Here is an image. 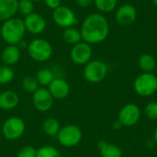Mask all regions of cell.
<instances>
[{
	"mask_svg": "<svg viewBox=\"0 0 157 157\" xmlns=\"http://www.w3.org/2000/svg\"><path fill=\"white\" fill-rule=\"evenodd\" d=\"M80 32L83 41L90 45L98 44L108 38L109 24L102 14L93 13L83 21Z\"/></svg>",
	"mask_w": 157,
	"mask_h": 157,
	"instance_id": "1",
	"label": "cell"
},
{
	"mask_svg": "<svg viewBox=\"0 0 157 157\" xmlns=\"http://www.w3.org/2000/svg\"><path fill=\"white\" fill-rule=\"evenodd\" d=\"M24 22L19 17H11L3 22L0 29L3 40L8 45H17L25 35Z\"/></svg>",
	"mask_w": 157,
	"mask_h": 157,
	"instance_id": "2",
	"label": "cell"
},
{
	"mask_svg": "<svg viewBox=\"0 0 157 157\" xmlns=\"http://www.w3.org/2000/svg\"><path fill=\"white\" fill-rule=\"evenodd\" d=\"M28 53L29 57L39 63H43L48 60L52 55V44L40 38L32 40L28 44Z\"/></svg>",
	"mask_w": 157,
	"mask_h": 157,
	"instance_id": "3",
	"label": "cell"
},
{
	"mask_svg": "<svg viewBox=\"0 0 157 157\" xmlns=\"http://www.w3.org/2000/svg\"><path fill=\"white\" fill-rule=\"evenodd\" d=\"M56 138L59 144L66 148H71L78 145L83 138L81 129L75 124H68L61 127Z\"/></svg>",
	"mask_w": 157,
	"mask_h": 157,
	"instance_id": "4",
	"label": "cell"
},
{
	"mask_svg": "<svg viewBox=\"0 0 157 157\" xmlns=\"http://www.w3.org/2000/svg\"><path fill=\"white\" fill-rule=\"evenodd\" d=\"M133 88L141 97H151L157 91V76L154 73H143L136 77Z\"/></svg>",
	"mask_w": 157,
	"mask_h": 157,
	"instance_id": "5",
	"label": "cell"
},
{
	"mask_svg": "<svg viewBox=\"0 0 157 157\" xmlns=\"http://www.w3.org/2000/svg\"><path fill=\"white\" fill-rule=\"evenodd\" d=\"M108 74L107 64L100 60L88 62L84 68V77L91 84H97L105 79Z\"/></svg>",
	"mask_w": 157,
	"mask_h": 157,
	"instance_id": "6",
	"label": "cell"
},
{
	"mask_svg": "<svg viewBox=\"0 0 157 157\" xmlns=\"http://www.w3.org/2000/svg\"><path fill=\"white\" fill-rule=\"evenodd\" d=\"M26 130L25 122L19 117H10L6 119L2 126V133L6 140L14 141L23 136Z\"/></svg>",
	"mask_w": 157,
	"mask_h": 157,
	"instance_id": "7",
	"label": "cell"
},
{
	"mask_svg": "<svg viewBox=\"0 0 157 157\" xmlns=\"http://www.w3.org/2000/svg\"><path fill=\"white\" fill-rule=\"evenodd\" d=\"M52 19L57 26L63 29L74 27L78 22L75 12L70 7L65 6H60L53 10Z\"/></svg>",
	"mask_w": 157,
	"mask_h": 157,
	"instance_id": "8",
	"label": "cell"
},
{
	"mask_svg": "<svg viewBox=\"0 0 157 157\" xmlns=\"http://www.w3.org/2000/svg\"><path fill=\"white\" fill-rule=\"evenodd\" d=\"M141 118V109L140 108L133 103H129L123 106L118 116V121L122 126L132 127L135 125Z\"/></svg>",
	"mask_w": 157,
	"mask_h": 157,
	"instance_id": "9",
	"label": "cell"
},
{
	"mask_svg": "<svg viewBox=\"0 0 157 157\" xmlns=\"http://www.w3.org/2000/svg\"><path fill=\"white\" fill-rule=\"evenodd\" d=\"M92 53L91 45L85 41H80L79 43L73 45L70 52V58L75 64L86 65L91 61Z\"/></svg>",
	"mask_w": 157,
	"mask_h": 157,
	"instance_id": "10",
	"label": "cell"
},
{
	"mask_svg": "<svg viewBox=\"0 0 157 157\" xmlns=\"http://www.w3.org/2000/svg\"><path fill=\"white\" fill-rule=\"evenodd\" d=\"M32 95V103L37 110L45 112L52 109L54 98L49 92L48 88L40 87Z\"/></svg>",
	"mask_w": 157,
	"mask_h": 157,
	"instance_id": "11",
	"label": "cell"
},
{
	"mask_svg": "<svg viewBox=\"0 0 157 157\" xmlns=\"http://www.w3.org/2000/svg\"><path fill=\"white\" fill-rule=\"evenodd\" d=\"M26 31H29L31 34H40L42 33L47 26L45 18L39 13H31L25 17L23 19Z\"/></svg>",
	"mask_w": 157,
	"mask_h": 157,
	"instance_id": "12",
	"label": "cell"
},
{
	"mask_svg": "<svg viewBox=\"0 0 157 157\" xmlns=\"http://www.w3.org/2000/svg\"><path fill=\"white\" fill-rule=\"evenodd\" d=\"M137 18L136 8L130 4H124L121 6L116 11V20L120 25L130 26Z\"/></svg>",
	"mask_w": 157,
	"mask_h": 157,
	"instance_id": "13",
	"label": "cell"
},
{
	"mask_svg": "<svg viewBox=\"0 0 157 157\" xmlns=\"http://www.w3.org/2000/svg\"><path fill=\"white\" fill-rule=\"evenodd\" d=\"M48 90L54 99H64L70 93V86L66 80L60 77H54L48 86Z\"/></svg>",
	"mask_w": 157,
	"mask_h": 157,
	"instance_id": "14",
	"label": "cell"
},
{
	"mask_svg": "<svg viewBox=\"0 0 157 157\" xmlns=\"http://www.w3.org/2000/svg\"><path fill=\"white\" fill-rule=\"evenodd\" d=\"M21 56L20 49L17 45H6L1 53V59L5 65L10 66L16 64Z\"/></svg>",
	"mask_w": 157,
	"mask_h": 157,
	"instance_id": "15",
	"label": "cell"
},
{
	"mask_svg": "<svg viewBox=\"0 0 157 157\" xmlns=\"http://www.w3.org/2000/svg\"><path fill=\"white\" fill-rule=\"evenodd\" d=\"M18 0H0V21L14 17L17 13Z\"/></svg>",
	"mask_w": 157,
	"mask_h": 157,
	"instance_id": "16",
	"label": "cell"
},
{
	"mask_svg": "<svg viewBox=\"0 0 157 157\" xmlns=\"http://www.w3.org/2000/svg\"><path fill=\"white\" fill-rule=\"evenodd\" d=\"M19 103L18 95L12 91L6 90L0 94V109L3 110H11Z\"/></svg>",
	"mask_w": 157,
	"mask_h": 157,
	"instance_id": "17",
	"label": "cell"
},
{
	"mask_svg": "<svg viewBox=\"0 0 157 157\" xmlns=\"http://www.w3.org/2000/svg\"><path fill=\"white\" fill-rule=\"evenodd\" d=\"M98 148L101 157H122V151L118 145L109 144L106 141H99Z\"/></svg>",
	"mask_w": 157,
	"mask_h": 157,
	"instance_id": "18",
	"label": "cell"
},
{
	"mask_svg": "<svg viewBox=\"0 0 157 157\" xmlns=\"http://www.w3.org/2000/svg\"><path fill=\"white\" fill-rule=\"evenodd\" d=\"M138 64L144 73H153L156 67V61L155 57L149 53L142 54L139 58Z\"/></svg>",
	"mask_w": 157,
	"mask_h": 157,
	"instance_id": "19",
	"label": "cell"
},
{
	"mask_svg": "<svg viewBox=\"0 0 157 157\" xmlns=\"http://www.w3.org/2000/svg\"><path fill=\"white\" fill-rule=\"evenodd\" d=\"M62 36H63V40L66 43L71 44V45L79 43L82 40V36H81L80 30H78L75 27H69V28L63 29Z\"/></svg>",
	"mask_w": 157,
	"mask_h": 157,
	"instance_id": "20",
	"label": "cell"
},
{
	"mask_svg": "<svg viewBox=\"0 0 157 157\" xmlns=\"http://www.w3.org/2000/svg\"><path fill=\"white\" fill-rule=\"evenodd\" d=\"M60 129H61V125L59 121L54 118H47L42 124L43 132L50 137L56 136Z\"/></svg>",
	"mask_w": 157,
	"mask_h": 157,
	"instance_id": "21",
	"label": "cell"
},
{
	"mask_svg": "<svg viewBox=\"0 0 157 157\" xmlns=\"http://www.w3.org/2000/svg\"><path fill=\"white\" fill-rule=\"evenodd\" d=\"M35 77H36L39 85L41 86L42 87L48 86L52 83V81L54 79L53 73L48 68H42V69L39 70L37 72Z\"/></svg>",
	"mask_w": 157,
	"mask_h": 157,
	"instance_id": "22",
	"label": "cell"
},
{
	"mask_svg": "<svg viewBox=\"0 0 157 157\" xmlns=\"http://www.w3.org/2000/svg\"><path fill=\"white\" fill-rule=\"evenodd\" d=\"M21 85L23 89L30 94H33L35 91H37L40 87H39V83L36 79L35 76L33 75H26L23 77L22 81H21Z\"/></svg>",
	"mask_w": 157,
	"mask_h": 157,
	"instance_id": "23",
	"label": "cell"
},
{
	"mask_svg": "<svg viewBox=\"0 0 157 157\" xmlns=\"http://www.w3.org/2000/svg\"><path fill=\"white\" fill-rule=\"evenodd\" d=\"M117 0H94V5L102 13H109L117 6Z\"/></svg>",
	"mask_w": 157,
	"mask_h": 157,
	"instance_id": "24",
	"label": "cell"
},
{
	"mask_svg": "<svg viewBox=\"0 0 157 157\" xmlns=\"http://www.w3.org/2000/svg\"><path fill=\"white\" fill-rule=\"evenodd\" d=\"M15 77V73L10 66L0 65V85L10 83Z\"/></svg>",
	"mask_w": 157,
	"mask_h": 157,
	"instance_id": "25",
	"label": "cell"
},
{
	"mask_svg": "<svg viewBox=\"0 0 157 157\" xmlns=\"http://www.w3.org/2000/svg\"><path fill=\"white\" fill-rule=\"evenodd\" d=\"M36 157H62V155L54 146L44 145L37 149Z\"/></svg>",
	"mask_w": 157,
	"mask_h": 157,
	"instance_id": "26",
	"label": "cell"
},
{
	"mask_svg": "<svg viewBox=\"0 0 157 157\" xmlns=\"http://www.w3.org/2000/svg\"><path fill=\"white\" fill-rule=\"evenodd\" d=\"M34 2L31 0H18L17 3V12L23 16H28L33 13L34 10Z\"/></svg>",
	"mask_w": 157,
	"mask_h": 157,
	"instance_id": "27",
	"label": "cell"
},
{
	"mask_svg": "<svg viewBox=\"0 0 157 157\" xmlns=\"http://www.w3.org/2000/svg\"><path fill=\"white\" fill-rule=\"evenodd\" d=\"M146 117L151 121H157V102L153 101L148 103L144 108Z\"/></svg>",
	"mask_w": 157,
	"mask_h": 157,
	"instance_id": "28",
	"label": "cell"
},
{
	"mask_svg": "<svg viewBox=\"0 0 157 157\" xmlns=\"http://www.w3.org/2000/svg\"><path fill=\"white\" fill-rule=\"evenodd\" d=\"M37 149L33 146H24L17 152V157H36Z\"/></svg>",
	"mask_w": 157,
	"mask_h": 157,
	"instance_id": "29",
	"label": "cell"
},
{
	"mask_svg": "<svg viewBox=\"0 0 157 157\" xmlns=\"http://www.w3.org/2000/svg\"><path fill=\"white\" fill-rule=\"evenodd\" d=\"M46 6L50 8V9H56L57 7H59L60 6H62V0H44Z\"/></svg>",
	"mask_w": 157,
	"mask_h": 157,
	"instance_id": "30",
	"label": "cell"
},
{
	"mask_svg": "<svg viewBox=\"0 0 157 157\" xmlns=\"http://www.w3.org/2000/svg\"><path fill=\"white\" fill-rule=\"evenodd\" d=\"M75 2L80 7H84V8L88 7L92 4H94V0H75Z\"/></svg>",
	"mask_w": 157,
	"mask_h": 157,
	"instance_id": "31",
	"label": "cell"
},
{
	"mask_svg": "<svg viewBox=\"0 0 157 157\" xmlns=\"http://www.w3.org/2000/svg\"><path fill=\"white\" fill-rule=\"evenodd\" d=\"M154 138H155V143H157V127L155 128V132H154Z\"/></svg>",
	"mask_w": 157,
	"mask_h": 157,
	"instance_id": "32",
	"label": "cell"
},
{
	"mask_svg": "<svg viewBox=\"0 0 157 157\" xmlns=\"http://www.w3.org/2000/svg\"><path fill=\"white\" fill-rule=\"evenodd\" d=\"M152 3H153V5H154L155 6H156L157 7V0H152Z\"/></svg>",
	"mask_w": 157,
	"mask_h": 157,
	"instance_id": "33",
	"label": "cell"
},
{
	"mask_svg": "<svg viewBox=\"0 0 157 157\" xmlns=\"http://www.w3.org/2000/svg\"><path fill=\"white\" fill-rule=\"evenodd\" d=\"M32 2H40V1H42V0H31Z\"/></svg>",
	"mask_w": 157,
	"mask_h": 157,
	"instance_id": "34",
	"label": "cell"
}]
</instances>
